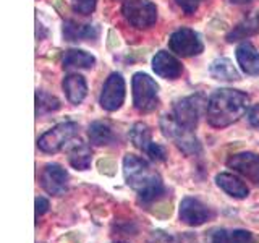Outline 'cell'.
Returning a JSON list of instances; mask_svg holds the SVG:
<instances>
[{
    "label": "cell",
    "instance_id": "obj_28",
    "mask_svg": "<svg viewBox=\"0 0 259 243\" xmlns=\"http://www.w3.org/2000/svg\"><path fill=\"white\" fill-rule=\"evenodd\" d=\"M146 154L152 159V160H156V162H162V160H165V156H167V152L164 149V146H160L159 143H151L149 144V148L148 151H146Z\"/></svg>",
    "mask_w": 259,
    "mask_h": 243
},
{
    "label": "cell",
    "instance_id": "obj_8",
    "mask_svg": "<svg viewBox=\"0 0 259 243\" xmlns=\"http://www.w3.org/2000/svg\"><path fill=\"white\" fill-rule=\"evenodd\" d=\"M123 101H125V79L121 78L120 73H112L105 79L99 102L104 110L115 112L121 107Z\"/></svg>",
    "mask_w": 259,
    "mask_h": 243
},
{
    "label": "cell",
    "instance_id": "obj_6",
    "mask_svg": "<svg viewBox=\"0 0 259 243\" xmlns=\"http://www.w3.org/2000/svg\"><path fill=\"white\" fill-rule=\"evenodd\" d=\"M78 124L75 122H63L46 132L37 140V148L44 152H59L63 146H67L73 138L78 135Z\"/></svg>",
    "mask_w": 259,
    "mask_h": 243
},
{
    "label": "cell",
    "instance_id": "obj_14",
    "mask_svg": "<svg viewBox=\"0 0 259 243\" xmlns=\"http://www.w3.org/2000/svg\"><path fill=\"white\" fill-rule=\"evenodd\" d=\"M235 54H237L238 65L246 75H259V52L249 40H243Z\"/></svg>",
    "mask_w": 259,
    "mask_h": 243
},
{
    "label": "cell",
    "instance_id": "obj_11",
    "mask_svg": "<svg viewBox=\"0 0 259 243\" xmlns=\"http://www.w3.org/2000/svg\"><path fill=\"white\" fill-rule=\"evenodd\" d=\"M210 217L209 208L196 198H183L180 202V221L190 227L202 225Z\"/></svg>",
    "mask_w": 259,
    "mask_h": 243
},
{
    "label": "cell",
    "instance_id": "obj_12",
    "mask_svg": "<svg viewBox=\"0 0 259 243\" xmlns=\"http://www.w3.org/2000/svg\"><path fill=\"white\" fill-rule=\"evenodd\" d=\"M227 166L248 180L259 183V156L254 152H238L227 159Z\"/></svg>",
    "mask_w": 259,
    "mask_h": 243
},
{
    "label": "cell",
    "instance_id": "obj_3",
    "mask_svg": "<svg viewBox=\"0 0 259 243\" xmlns=\"http://www.w3.org/2000/svg\"><path fill=\"white\" fill-rule=\"evenodd\" d=\"M133 88V105L138 112L149 113L156 110L159 104V86L149 75L138 71L132 79Z\"/></svg>",
    "mask_w": 259,
    "mask_h": 243
},
{
    "label": "cell",
    "instance_id": "obj_4",
    "mask_svg": "<svg viewBox=\"0 0 259 243\" xmlns=\"http://www.w3.org/2000/svg\"><path fill=\"white\" fill-rule=\"evenodd\" d=\"M160 130H162V133H164V136L168 138V140H172L178 146V149H182L186 156L198 154L201 151L199 141H198V138L194 136L193 130L180 125L174 115H162Z\"/></svg>",
    "mask_w": 259,
    "mask_h": 243
},
{
    "label": "cell",
    "instance_id": "obj_20",
    "mask_svg": "<svg viewBox=\"0 0 259 243\" xmlns=\"http://www.w3.org/2000/svg\"><path fill=\"white\" fill-rule=\"evenodd\" d=\"M63 36L67 40H86L97 36V29L91 24H78L75 21H65L63 24Z\"/></svg>",
    "mask_w": 259,
    "mask_h": 243
},
{
    "label": "cell",
    "instance_id": "obj_2",
    "mask_svg": "<svg viewBox=\"0 0 259 243\" xmlns=\"http://www.w3.org/2000/svg\"><path fill=\"white\" fill-rule=\"evenodd\" d=\"M123 175L126 185L135 190L144 202H151L164 193L162 178L140 156L126 154L123 157Z\"/></svg>",
    "mask_w": 259,
    "mask_h": 243
},
{
    "label": "cell",
    "instance_id": "obj_9",
    "mask_svg": "<svg viewBox=\"0 0 259 243\" xmlns=\"http://www.w3.org/2000/svg\"><path fill=\"white\" fill-rule=\"evenodd\" d=\"M202 99L201 96H190V97H183V99L177 101L174 105V113L175 120L185 128L194 130L198 125V120L201 115V109H202Z\"/></svg>",
    "mask_w": 259,
    "mask_h": 243
},
{
    "label": "cell",
    "instance_id": "obj_35",
    "mask_svg": "<svg viewBox=\"0 0 259 243\" xmlns=\"http://www.w3.org/2000/svg\"><path fill=\"white\" fill-rule=\"evenodd\" d=\"M123 2H125V0H123Z\"/></svg>",
    "mask_w": 259,
    "mask_h": 243
},
{
    "label": "cell",
    "instance_id": "obj_13",
    "mask_svg": "<svg viewBox=\"0 0 259 243\" xmlns=\"http://www.w3.org/2000/svg\"><path fill=\"white\" fill-rule=\"evenodd\" d=\"M152 70L156 71V75L165 79H175L182 75V63L172 54H168L165 51H160L154 55L152 59Z\"/></svg>",
    "mask_w": 259,
    "mask_h": 243
},
{
    "label": "cell",
    "instance_id": "obj_16",
    "mask_svg": "<svg viewBox=\"0 0 259 243\" xmlns=\"http://www.w3.org/2000/svg\"><path fill=\"white\" fill-rule=\"evenodd\" d=\"M63 91L67 94V99L71 104H81L84 101V97L88 94V85H86V79L78 75V73H71V75L65 76L63 79Z\"/></svg>",
    "mask_w": 259,
    "mask_h": 243
},
{
    "label": "cell",
    "instance_id": "obj_22",
    "mask_svg": "<svg viewBox=\"0 0 259 243\" xmlns=\"http://www.w3.org/2000/svg\"><path fill=\"white\" fill-rule=\"evenodd\" d=\"M91 159H93V152L91 148L84 143H78L75 144L68 152V160L70 164L75 167L76 170H88L91 166Z\"/></svg>",
    "mask_w": 259,
    "mask_h": 243
},
{
    "label": "cell",
    "instance_id": "obj_10",
    "mask_svg": "<svg viewBox=\"0 0 259 243\" xmlns=\"http://www.w3.org/2000/svg\"><path fill=\"white\" fill-rule=\"evenodd\" d=\"M42 188L54 196H62L68 188V174L60 164H49L40 174Z\"/></svg>",
    "mask_w": 259,
    "mask_h": 243
},
{
    "label": "cell",
    "instance_id": "obj_5",
    "mask_svg": "<svg viewBox=\"0 0 259 243\" xmlns=\"http://www.w3.org/2000/svg\"><path fill=\"white\" fill-rule=\"evenodd\" d=\"M123 18L133 28L146 29L157 21V7L151 0H125L121 5Z\"/></svg>",
    "mask_w": 259,
    "mask_h": 243
},
{
    "label": "cell",
    "instance_id": "obj_19",
    "mask_svg": "<svg viewBox=\"0 0 259 243\" xmlns=\"http://www.w3.org/2000/svg\"><path fill=\"white\" fill-rule=\"evenodd\" d=\"M210 76L219 79V81H238L240 79V73L235 68V65L230 59H217L210 63L209 67Z\"/></svg>",
    "mask_w": 259,
    "mask_h": 243
},
{
    "label": "cell",
    "instance_id": "obj_30",
    "mask_svg": "<svg viewBox=\"0 0 259 243\" xmlns=\"http://www.w3.org/2000/svg\"><path fill=\"white\" fill-rule=\"evenodd\" d=\"M97 167H99V170L105 175L115 174V164H113V160H110V159H101L99 164H97Z\"/></svg>",
    "mask_w": 259,
    "mask_h": 243
},
{
    "label": "cell",
    "instance_id": "obj_33",
    "mask_svg": "<svg viewBox=\"0 0 259 243\" xmlns=\"http://www.w3.org/2000/svg\"><path fill=\"white\" fill-rule=\"evenodd\" d=\"M232 4H237V5H241V4H248L251 0H230Z\"/></svg>",
    "mask_w": 259,
    "mask_h": 243
},
{
    "label": "cell",
    "instance_id": "obj_23",
    "mask_svg": "<svg viewBox=\"0 0 259 243\" xmlns=\"http://www.w3.org/2000/svg\"><path fill=\"white\" fill-rule=\"evenodd\" d=\"M130 140H132L135 148L146 152L149 148V144L152 143L151 128L146 124H143V122H138V124H135L133 128L130 130Z\"/></svg>",
    "mask_w": 259,
    "mask_h": 243
},
{
    "label": "cell",
    "instance_id": "obj_17",
    "mask_svg": "<svg viewBox=\"0 0 259 243\" xmlns=\"http://www.w3.org/2000/svg\"><path fill=\"white\" fill-rule=\"evenodd\" d=\"M259 31V13H251L248 18L240 21L229 34H227V40L229 43H237L241 39H248L249 36H254Z\"/></svg>",
    "mask_w": 259,
    "mask_h": 243
},
{
    "label": "cell",
    "instance_id": "obj_18",
    "mask_svg": "<svg viewBox=\"0 0 259 243\" xmlns=\"http://www.w3.org/2000/svg\"><path fill=\"white\" fill-rule=\"evenodd\" d=\"M62 63L65 70H71V68L86 70V68L94 67L96 59H94V55L81 51V49H70V51L65 52Z\"/></svg>",
    "mask_w": 259,
    "mask_h": 243
},
{
    "label": "cell",
    "instance_id": "obj_27",
    "mask_svg": "<svg viewBox=\"0 0 259 243\" xmlns=\"http://www.w3.org/2000/svg\"><path fill=\"white\" fill-rule=\"evenodd\" d=\"M97 0H73V10L81 15H91L96 10Z\"/></svg>",
    "mask_w": 259,
    "mask_h": 243
},
{
    "label": "cell",
    "instance_id": "obj_1",
    "mask_svg": "<svg viewBox=\"0 0 259 243\" xmlns=\"http://www.w3.org/2000/svg\"><path fill=\"white\" fill-rule=\"evenodd\" d=\"M249 107L248 94L238 89L222 88L210 94L206 104V118L214 128H225L233 125L246 113Z\"/></svg>",
    "mask_w": 259,
    "mask_h": 243
},
{
    "label": "cell",
    "instance_id": "obj_15",
    "mask_svg": "<svg viewBox=\"0 0 259 243\" xmlns=\"http://www.w3.org/2000/svg\"><path fill=\"white\" fill-rule=\"evenodd\" d=\"M215 183L221 190H224L229 196L237 198V199H243L249 194V188L246 186V183H243L241 178H238L237 175L229 174V172H222L215 175Z\"/></svg>",
    "mask_w": 259,
    "mask_h": 243
},
{
    "label": "cell",
    "instance_id": "obj_26",
    "mask_svg": "<svg viewBox=\"0 0 259 243\" xmlns=\"http://www.w3.org/2000/svg\"><path fill=\"white\" fill-rule=\"evenodd\" d=\"M149 211H151V214L157 219H168L174 214V208H172V202L170 201H159Z\"/></svg>",
    "mask_w": 259,
    "mask_h": 243
},
{
    "label": "cell",
    "instance_id": "obj_34",
    "mask_svg": "<svg viewBox=\"0 0 259 243\" xmlns=\"http://www.w3.org/2000/svg\"><path fill=\"white\" fill-rule=\"evenodd\" d=\"M117 243H120V241H117Z\"/></svg>",
    "mask_w": 259,
    "mask_h": 243
},
{
    "label": "cell",
    "instance_id": "obj_25",
    "mask_svg": "<svg viewBox=\"0 0 259 243\" xmlns=\"http://www.w3.org/2000/svg\"><path fill=\"white\" fill-rule=\"evenodd\" d=\"M60 109V101L46 91H36V115H46Z\"/></svg>",
    "mask_w": 259,
    "mask_h": 243
},
{
    "label": "cell",
    "instance_id": "obj_29",
    "mask_svg": "<svg viewBox=\"0 0 259 243\" xmlns=\"http://www.w3.org/2000/svg\"><path fill=\"white\" fill-rule=\"evenodd\" d=\"M175 2L186 15H193L198 10V7L201 5L202 0H175Z\"/></svg>",
    "mask_w": 259,
    "mask_h": 243
},
{
    "label": "cell",
    "instance_id": "obj_24",
    "mask_svg": "<svg viewBox=\"0 0 259 243\" xmlns=\"http://www.w3.org/2000/svg\"><path fill=\"white\" fill-rule=\"evenodd\" d=\"M89 140H91L93 144L96 146H104V144H109L113 140V135H112V128L105 124V122H93L89 125Z\"/></svg>",
    "mask_w": 259,
    "mask_h": 243
},
{
    "label": "cell",
    "instance_id": "obj_7",
    "mask_svg": "<svg viewBox=\"0 0 259 243\" xmlns=\"http://www.w3.org/2000/svg\"><path fill=\"white\" fill-rule=\"evenodd\" d=\"M170 51L175 52L180 57H193L199 55L202 52V40L196 31L190 28H180L172 32V36L168 39Z\"/></svg>",
    "mask_w": 259,
    "mask_h": 243
},
{
    "label": "cell",
    "instance_id": "obj_31",
    "mask_svg": "<svg viewBox=\"0 0 259 243\" xmlns=\"http://www.w3.org/2000/svg\"><path fill=\"white\" fill-rule=\"evenodd\" d=\"M47 209H49V201L44 196H37L36 198V217L39 219L42 214H46Z\"/></svg>",
    "mask_w": 259,
    "mask_h": 243
},
{
    "label": "cell",
    "instance_id": "obj_32",
    "mask_svg": "<svg viewBox=\"0 0 259 243\" xmlns=\"http://www.w3.org/2000/svg\"><path fill=\"white\" fill-rule=\"evenodd\" d=\"M248 120H249L251 125L259 130V104H256V105L251 107V110L248 113Z\"/></svg>",
    "mask_w": 259,
    "mask_h": 243
},
{
    "label": "cell",
    "instance_id": "obj_21",
    "mask_svg": "<svg viewBox=\"0 0 259 243\" xmlns=\"http://www.w3.org/2000/svg\"><path fill=\"white\" fill-rule=\"evenodd\" d=\"M210 243H253V235L241 229H221L212 233Z\"/></svg>",
    "mask_w": 259,
    "mask_h": 243
}]
</instances>
